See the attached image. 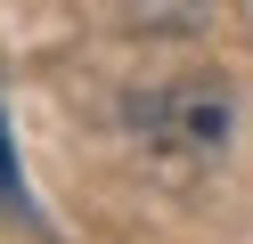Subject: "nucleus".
Instances as JSON below:
<instances>
[{
    "mask_svg": "<svg viewBox=\"0 0 253 244\" xmlns=\"http://www.w3.org/2000/svg\"><path fill=\"white\" fill-rule=\"evenodd\" d=\"M139 139H147V155L180 163V171L212 163L220 146H229V90H212V81H171V90L139 98Z\"/></svg>",
    "mask_w": 253,
    "mask_h": 244,
    "instance_id": "nucleus-1",
    "label": "nucleus"
},
{
    "mask_svg": "<svg viewBox=\"0 0 253 244\" xmlns=\"http://www.w3.org/2000/svg\"><path fill=\"white\" fill-rule=\"evenodd\" d=\"M8 179H17V146H8V122H0V195H8Z\"/></svg>",
    "mask_w": 253,
    "mask_h": 244,
    "instance_id": "nucleus-2",
    "label": "nucleus"
}]
</instances>
